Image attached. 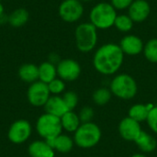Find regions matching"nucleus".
Segmentation results:
<instances>
[{"label": "nucleus", "mask_w": 157, "mask_h": 157, "mask_svg": "<svg viewBox=\"0 0 157 157\" xmlns=\"http://www.w3.org/2000/svg\"><path fill=\"white\" fill-rule=\"evenodd\" d=\"M78 116H79L81 123H87V122L92 121V120L94 119V116H95V112L91 107L85 106L80 109Z\"/></svg>", "instance_id": "obj_28"}, {"label": "nucleus", "mask_w": 157, "mask_h": 157, "mask_svg": "<svg viewBox=\"0 0 157 157\" xmlns=\"http://www.w3.org/2000/svg\"><path fill=\"white\" fill-rule=\"evenodd\" d=\"M8 21V17L6 16V14H3L0 16V25H3Z\"/></svg>", "instance_id": "obj_32"}, {"label": "nucleus", "mask_w": 157, "mask_h": 157, "mask_svg": "<svg viewBox=\"0 0 157 157\" xmlns=\"http://www.w3.org/2000/svg\"><path fill=\"white\" fill-rule=\"evenodd\" d=\"M143 52L148 62L157 63V38L151 39L144 43Z\"/></svg>", "instance_id": "obj_25"}, {"label": "nucleus", "mask_w": 157, "mask_h": 157, "mask_svg": "<svg viewBox=\"0 0 157 157\" xmlns=\"http://www.w3.org/2000/svg\"><path fill=\"white\" fill-rule=\"evenodd\" d=\"M146 122H147L149 128L155 134H157V106L151 108L148 118L146 120Z\"/></svg>", "instance_id": "obj_29"}, {"label": "nucleus", "mask_w": 157, "mask_h": 157, "mask_svg": "<svg viewBox=\"0 0 157 157\" xmlns=\"http://www.w3.org/2000/svg\"><path fill=\"white\" fill-rule=\"evenodd\" d=\"M36 132L44 141L50 142L62 134L63 127L61 119L46 112L43 113L36 121Z\"/></svg>", "instance_id": "obj_6"}, {"label": "nucleus", "mask_w": 157, "mask_h": 157, "mask_svg": "<svg viewBox=\"0 0 157 157\" xmlns=\"http://www.w3.org/2000/svg\"><path fill=\"white\" fill-rule=\"evenodd\" d=\"M49 90L51 95L52 96H59L60 94L63 93L65 90V82L59 77H56L52 82L48 84Z\"/></svg>", "instance_id": "obj_26"}, {"label": "nucleus", "mask_w": 157, "mask_h": 157, "mask_svg": "<svg viewBox=\"0 0 157 157\" xmlns=\"http://www.w3.org/2000/svg\"><path fill=\"white\" fill-rule=\"evenodd\" d=\"M134 0H110V4L116 8V10L128 9Z\"/></svg>", "instance_id": "obj_30"}, {"label": "nucleus", "mask_w": 157, "mask_h": 157, "mask_svg": "<svg viewBox=\"0 0 157 157\" xmlns=\"http://www.w3.org/2000/svg\"><path fill=\"white\" fill-rule=\"evenodd\" d=\"M29 18V14L25 8H17L10 13L7 23L14 28L24 26Z\"/></svg>", "instance_id": "obj_22"}, {"label": "nucleus", "mask_w": 157, "mask_h": 157, "mask_svg": "<svg viewBox=\"0 0 157 157\" xmlns=\"http://www.w3.org/2000/svg\"><path fill=\"white\" fill-rule=\"evenodd\" d=\"M112 97V93L109 88L107 87H99L96 89L92 95V99L94 103L98 106H105L107 105Z\"/></svg>", "instance_id": "obj_24"}, {"label": "nucleus", "mask_w": 157, "mask_h": 157, "mask_svg": "<svg viewBox=\"0 0 157 157\" xmlns=\"http://www.w3.org/2000/svg\"><path fill=\"white\" fill-rule=\"evenodd\" d=\"M62 98H63V101L65 102L69 110H74L76 108V106L78 104V96L75 92H74V91L64 92Z\"/></svg>", "instance_id": "obj_27"}, {"label": "nucleus", "mask_w": 157, "mask_h": 157, "mask_svg": "<svg viewBox=\"0 0 157 157\" xmlns=\"http://www.w3.org/2000/svg\"><path fill=\"white\" fill-rule=\"evenodd\" d=\"M124 56L119 44L108 42L96 50L93 56V66L103 75H112L122 66Z\"/></svg>", "instance_id": "obj_1"}, {"label": "nucleus", "mask_w": 157, "mask_h": 157, "mask_svg": "<svg viewBox=\"0 0 157 157\" xmlns=\"http://www.w3.org/2000/svg\"><path fill=\"white\" fill-rule=\"evenodd\" d=\"M31 133V124L27 120L21 119L10 125L7 131V138L14 144H22L30 138Z\"/></svg>", "instance_id": "obj_8"}, {"label": "nucleus", "mask_w": 157, "mask_h": 157, "mask_svg": "<svg viewBox=\"0 0 157 157\" xmlns=\"http://www.w3.org/2000/svg\"><path fill=\"white\" fill-rule=\"evenodd\" d=\"M19 78L28 84H32L39 80V67L34 63H24L18 69Z\"/></svg>", "instance_id": "obj_17"}, {"label": "nucleus", "mask_w": 157, "mask_h": 157, "mask_svg": "<svg viewBox=\"0 0 157 157\" xmlns=\"http://www.w3.org/2000/svg\"><path fill=\"white\" fill-rule=\"evenodd\" d=\"M51 97L48 84L40 80L29 85L27 91V98L29 104L36 108L44 107Z\"/></svg>", "instance_id": "obj_9"}, {"label": "nucleus", "mask_w": 157, "mask_h": 157, "mask_svg": "<svg viewBox=\"0 0 157 157\" xmlns=\"http://www.w3.org/2000/svg\"><path fill=\"white\" fill-rule=\"evenodd\" d=\"M75 45L78 51L88 53L95 50L98 44V29L90 22L80 23L75 30Z\"/></svg>", "instance_id": "obj_4"}, {"label": "nucleus", "mask_w": 157, "mask_h": 157, "mask_svg": "<svg viewBox=\"0 0 157 157\" xmlns=\"http://www.w3.org/2000/svg\"><path fill=\"white\" fill-rule=\"evenodd\" d=\"M118 131L121 137L129 142H135L143 132L141 123L130 117H126L121 121L119 123Z\"/></svg>", "instance_id": "obj_11"}, {"label": "nucleus", "mask_w": 157, "mask_h": 157, "mask_svg": "<svg viewBox=\"0 0 157 157\" xmlns=\"http://www.w3.org/2000/svg\"><path fill=\"white\" fill-rule=\"evenodd\" d=\"M60 61H61L60 56L57 53H54V52L51 53L49 55V57H48V62H50V63H53L55 65H57L60 63Z\"/></svg>", "instance_id": "obj_31"}, {"label": "nucleus", "mask_w": 157, "mask_h": 157, "mask_svg": "<svg viewBox=\"0 0 157 157\" xmlns=\"http://www.w3.org/2000/svg\"><path fill=\"white\" fill-rule=\"evenodd\" d=\"M134 143L144 154L153 153L157 147L156 139L144 131L141 132L140 136Z\"/></svg>", "instance_id": "obj_18"}, {"label": "nucleus", "mask_w": 157, "mask_h": 157, "mask_svg": "<svg viewBox=\"0 0 157 157\" xmlns=\"http://www.w3.org/2000/svg\"><path fill=\"white\" fill-rule=\"evenodd\" d=\"M0 2H1V0H0Z\"/></svg>", "instance_id": "obj_36"}, {"label": "nucleus", "mask_w": 157, "mask_h": 157, "mask_svg": "<svg viewBox=\"0 0 157 157\" xmlns=\"http://www.w3.org/2000/svg\"><path fill=\"white\" fill-rule=\"evenodd\" d=\"M109 89L113 96L122 100L132 99L138 93L136 80L128 74H119L110 82Z\"/></svg>", "instance_id": "obj_3"}, {"label": "nucleus", "mask_w": 157, "mask_h": 157, "mask_svg": "<svg viewBox=\"0 0 157 157\" xmlns=\"http://www.w3.org/2000/svg\"><path fill=\"white\" fill-rule=\"evenodd\" d=\"M133 25H134V22L128 14L117 15V17L114 22V27L117 29L118 31L122 32V33L130 32L132 29Z\"/></svg>", "instance_id": "obj_23"}, {"label": "nucleus", "mask_w": 157, "mask_h": 157, "mask_svg": "<svg viewBox=\"0 0 157 157\" xmlns=\"http://www.w3.org/2000/svg\"><path fill=\"white\" fill-rule=\"evenodd\" d=\"M46 113L61 118L69 111L65 102L60 96H51L44 106Z\"/></svg>", "instance_id": "obj_15"}, {"label": "nucleus", "mask_w": 157, "mask_h": 157, "mask_svg": "<svg viewBox=\"0 0 157 157\" xmlns=\"http://www.w3.org/2000/svg\"><path fill=\"white\" fill-rule=\"evenodd\" d=\"M131 157H147L144 153L143 154H141V153H138V154H134V155H132Z\"/></svg>", "instance_id": "obj_33"}, {"label": "nucleus", "mask_w": 157, "mask_h": 157, "mask_svg": "<svg viewBox=\"0 0 157 157\" xmlns=\"http://www.w3.org/2000/svg\"><path fill=\"white\" fill-rule=\"evenodd\" d=\"M57 75L64 82H73L78 79L81 75V66L74 59H63L56 65Z\"/></svg>", "instance_id": "obj_10"}, {"label": "nucleus", "mask_w": 157, "mask_h": 157, "mask_svg": "<svg viewBox=\"0 0 157 157\" xmlns=\"http://www.w3.org/2000/svg\"><path fill=\"white\" fill-rule=\"evenodd\" d=\"M60 119L63 130L66 131L67 132H75L81 125L79 116L74 110H69Z\"/></svg>", "instance_id": "obj_20"}, {"label": "nucleus", "mask_w": 157, "mask_h": 157, "mask_svg": "<svg viewBox=\"0 0 157 157\" xmlns=\"http://www.w3.org/2000/svg\"><path fill=\"white\" fill-rule=\"evenodd\" d=\"M102 132L99 126L93 121L87 123H81L79 128L74 132V142L78 147L83 149H89L100 142Z\"/></svg>", "instance_id": "obj_5"}, {"label": "nucleus", "mask_w": 157, "mask_h": 157, "mask_svg": "<svg viewBox=\"0 0 157 157\" xmlns=\"http://www.w3.org/2000/svg\"><path fill=\"white\" fill-rule=\"evenodd\" d=\"M150 105H145V104H142V103H138V104H134L133 106H132L129 109V115L128 117L132 118V120L138 121V122H144L146 121L150 109L152 107H149Z\"/></svg>", "instance_id": "obj_21"}, {"label": "nucleus", "mask_w": 157, "mask_h": 157, "mask_svg": "<svg viewBox=\"0 0 157 157\" xmlns=\"http://www.w3.org/2000/svg\"><path fill=\"white\" fill-rule=\"evenodd\" d=\"M84 11V6L80 0H63L58 7L60 17L67 23H75L80 20Z\"/></svg>", "instance_id": "obj_7"}, {"label": "nucleus", "mask_w": 157, "mask_h": 157, "mask_svg": "<svg viewBox=\"0 0 157 157\" xmlns=\"http://www.w3.org/2000/svg\"><path fill=\"white\" fill-rule=\"evenodd\" d=\"M3 14H5V13H4V6H3L2 3L0 2V16L3 15Z\"/></svg>", "instance_id": "obj_34"}, {"label": "nucleus", "mask_w": 157, "mask_h": 157, "mask_svg": "<svg viewBox=\"0 0 157 157\" xmlns=\"http://www.w3.org/2000/svg\"><path fill=\"white\" fill-rule=\"evenodd\" d=\"M80 1L83 3V2H90V1H93V0H80Z\"/></svg>", "instance_id": "obj_35"}, {"label": "nucleus", "mask_w": 157, "mask_h": 157, "mask_svg": "<svg viewBox=\"0 0 157 157\" xmlns=\"http://www.w3.org/2000/svg\"><path fill=\"white\" fill-rule=\"evenodd\" d=\"M116 8L108 2L96 4L89 12V22L97 29H109L114 26L117 17Z\"/></svg>", "instance_id": "obj_2"}, {"label": "nucleus", "mask_w": 157, "mask_h": 157, "mask_svg": "<svg viewBox=\"0 0 157 157\" xmlns=\"http://www.w3.org/2000/svg\"><path fill=\"white\" fill-rule=\"evenodd\" d=\"M151 14V6L147 0H134L128 8V15L134 23L145 21Z\"/></svg>", "instance_id": "obj_13"}, {"label": "nucleus", "mask_w": 157, "mask_h": 157, "mask_svg": "<svg viewBox=\"0 0 157 157\" xmlns=\"http://www.w3.org/2000/svg\"><path fill=\"white\" fill-rule=\"evenodd\" d=\"M38 67H39V80L45 84H49L58 76L56 65L48 61L41 63Z\"/></svg>", "instance_id": "obj_19"}, {"label": "nucleus", "mask_w": 157, "mask_h": 157, "mask_svg": "<svg viewBox=\"0 0 157 157\" xmlns=\"http://www.w3.org/2000/svg\"><path fill=\"white\" fill-rule=\"evenodd\" d=\"M47 142V141H46ZM51 146L54 149L55 152L61 153V154H67L73 150V147L75 145L74 139L70 137L67 134H60L53 140L48 142Z\"/></svg>", "instance_id": "obj_16"}, {"label": "nucleus", "mask_w": 157, "mask_h": 157, "mask_svg": "<svg viewBox=\"0 0 157 157\" xmlns=\"http://www.w3.org/2000/svg\"><path fill=\"white\" fill-rule=\"evenodd\" d=\"M119 45L121 48L123 53L129 56L139 55L143 52L144 47L143 40L139 36L133 34H128L122 37Z\"/></svg>", "instance_id": "obj_12"}, {"label": "nucleus", "mask_w": 157, "mask_h": 157, "mask_svg": "<svg viewBox=\"0 0 157 157\" xmlns=\"http://www.w3.org/2000/svg\"><path fill=\"white\" fill-rule=\"evenodd\" d=\"M28 154L30 157H54L55 151L51 144L44 140L33 141L28 147Z\"/></svg>", "instance_id": "obj_14"}]
</instances>
